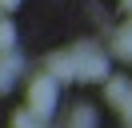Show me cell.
Instances as JSON below:
<instances>
[{"mask_svg":"<svg viewBox=\"0 0 132 128\" xmlns=\"http://www.w3.org/2000/svg\"><path fill=\"white\" fill-rule=\"evenodd\" d=\"M72 124H84V128H88V124H96V112H92L88 104H80V108L72 112Z\"/></svg>","mask_w":132,"mask_h":128,"instance_id":"obj_8","label":"cell"},{"mask_svg":"<svg viewBox=\"0 0 132 128\" xmlns=\"http://www.w3.org/2000/svg\"><path fill=\"white\" fill-rule=\"evenodd\" d=\"M68 56H72V68H76V80H104L108 76V60H104V52H100L96 44H76V48H68Z\"/></svg>","mask_w":132,"mask_h":128,"instance_id":"obj_1","label":"cell"},{"mask_svg":"<svg viewBox=\"0 0 132 128\" xmlns=\"http://www.w3.org/2000/svg\"><path fill=\"white\" fill-rule=\"evenodd\" d=\"M56 92H60V84L48 76V72H40V76L28 84V108H32L40 120H48L52 108H56Z\"/></svg>","mask_w":132,"mask_h":128,"instance_id":"obj_2","label":"cell"},{"mask_svg":"<svg viewBox=\"0 0 132 128\" xmlns=\"http://www.w3.org/2000/svg\"><path fill=\"white\" fill-rule=\"evenodd\" d=\"M12 44H16V28H12L8 16H0V52H8Z\"/></svg>","mask_w":132,"mask_h":128,"instance_id":"obj_7","label":"cell"},{"mask_svg":"<svg viewBox=\"0 0 132 128\" xmlns=\"http://www.w3.org/2000/svg\"><path fill=\"white\" fill-rule=\"evenodd\" d=\"M44 72H48V76L56 80V84H68V80H76V68H72V56H68V52H56V56H48Z\"/></svg>","mask_w":132,"mask_h":128,"instance_id":"obj_3","label":"cell"},{"mask_svg":"<svg viewBox=\"0 0 132 128\" xmlns=\"http://www.w3.org/2000/svg\"><path fill=\"white\" fill-rule=\"evenodd\" d=\"M20 0H0V8H4V12H8V8H16Z\"/></svg>","mask_w":132,"mask_h":128,"instance_id":"obj_11","label":"cell"},{"mask_svg":"<svg viewBox=\"0 0 132 128\" xmlns=\"http://www.w3.org/2000/svg\"><path fill=\"white\" fill-rule=\"evenodd\" d=\"M112 44H116V56H120V60H132V20L124 24L120 32H116V40H112Z\"/></svg>","mask_w":132,"mask_h":128,"instance_id":"obj_6","label":"cell"},{"mask_svg":"<svg viewBox=\"0 0 132 128\" xmlns=\"http://www.w3.org/2000/svg\"><path fill=\"white\" fill-rule=\"evenodd\" d=\"M12 124H16V128H28V124H44V120L36 116V112H16V116H12Z\"/></svg>","mask_w":132,"mask_h":128,"instance_id":"obj_9","label":"cell"},{"mask_svg":"<svg viewBox=\"0 0 132 128\" xmlns=\"http://www.w3.org/2000/svg\"><path fill=\"white\" fill-rule=\"evenodd\" d=\"M120 112H124V124H132V88H128V96H124V104H120Z\"/></svg>","mask_w":132,"mask_h":128,"instance_id":"obj_10","label":"cell"},{"mask_svg":"<svg viewBox=\"0 0 132 128\" xmlns=\"http://www.w3.org/2000/svg\"><path fill=\"white\" fill-rule=\"evenodd\" d=\"M128 88H132V80H128V76H112V80L104 84L108 104H112V108H120V104H124V96H128Z\"/></svg>","mask_w":132,"mask_h":128,"instance_id":"obj_5","label":"cell"},{"mask_svg":"<svg viewBox=\"0 0 132 128\" xmlns=\"http://www.w3.org/2000/svg\"><path fill=\"white\" fill-rule=\"evenodd\" d=\"M124 8H128V12H132V0H124Z\"/></svg>","mask_w":132,"mask_h":128,"instance_id":"obj_12","label":"cell"},{"mask_svg":"<svg viewBox=\"0 0 132 128\" xmlns=\"http://www.w3.org/2000/svg\"><path fill=\"white\" fill-rule=\"evenodd\" d=\"M16 72H20V56L12 52V48H8V52H0V92L16 84Z\"/></svg>","mask_w":132,"mask_h":128,"instance_id":"obj_4","label":"cell"}]
</instances>
